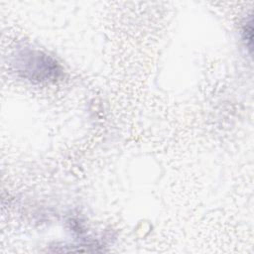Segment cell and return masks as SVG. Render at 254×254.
I'll return each mask as SVG.
<instances>
[{
	"label": "cell",
	"mask_w": 254,
	"mask_h": 254,
	"mask_svg": "<svg viewBox=\"0 0 254 254\" xmlns=\"http://www.w3.org/2000/svg\"><path fill=\"white\" fill-rule=\"evenodd\" d=\"M21 60L23 62L21 65L23 67L20 70L25 76H29L30 78L42 80L51 78L52 76L57 77V73L60 71L57 63L39 52L28 51V53L21 55Z\"/></svg>",
	"instance_id": "cell-1"
}]
</instances>
